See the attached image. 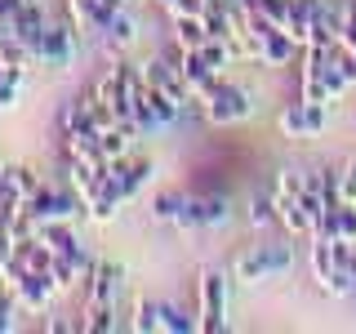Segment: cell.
I'll list each match as a JSON object with an SVG mask.
<instances>
[{
	"label": "cell",
	"mask_w": 356,
	"mask_h": 334,
	"mask_svg": "<svg viewBox=\"0 0 356 334\" xmlns=\"http://www.w3.org/2000/svg\"><path fill=\"white\" fill-rule=\"evenodd\" d=\"M22 209L31 214V223H36V228H40V223H54V218H67V223H72V218L85 214V196L76 192L72 183H67V187H58V183H40L36 192L22 200Z\"/></svg>",
	"instance_id": "obj_1"
},
{
	"label": "cell",
	"mask_w": 356,
	"mask_h": 334,
	"mask_svg": "<svg viewBox=\"0 0 356 334\" xmlns=\"http://www.w3.org/2000/svg\"><path fill=\"white\" fill-rule=\"evenodd\" d=\"M200 111H205L209 125H241V120L254 116V94L236 81H218L214 94L200 103Z\"/></svg>",
	"instance_id": "obj_2"
},
{
	"label": "cell",
	"mask_w": 356,
	"mask_h": 334,
	"mask_svg": "<svg viewBox=\"0 0 356 334\" xmlns=\"http://www.w3.org/2000/svg\"><path fill=\"white\" fill-rule=\"evenodd\" d=\"M200 330L205 334H222L227 330V276L218 267L200 272Z\"/></svg>",
	"instance_id": "obj_3"
},
{
	"label": "cell",
	"mask_w": 356,
	"mask_h": 334,
	"mask_svg": "<svg viewBox=\"0 0 356 334\" xmlns=\"http://www.w3.org/2000/svg\"><path fill=\"white\" fill-rule=\"evenodd\" d=\"M294 267V250L289 245H259V250H250V254H241L236 267L232 272L241 276V281H267V276H281Z\"/></svg>",
	"instance_id": "obj_4"
},
{
	"label": "cell",
	"mask_w": 356,
	"mask_h": 334,
	"mask_svg": "<svg viewBox=\"0 0 356 334\" xmlns=\"http://www.w3.org/2000/svg\"><path fill=\"white\" fill-rule=\"evenodd\" d=\"M5 285L14 289V299H18V308H22V312H44V308H49V299L58 294L54 276H49V272H40V267H27V272H18L14 281H5Z\"/></svg>",
	"instance_id": "obj_5"
},
{
	"label": "cell",
	"mask_w": 356,
	"mask_h": 334,
	"mask_svg": "<svg viewBox=\"0 0 356 334\" xmlns=\"http://www.w3.org/2000/svg\"><path fill=\"white\" fill-rule=\"evenodd\" d=\"M174 63H178V72H183V81H187V89H192L196 103H205V98L214 94V85L222 81V72H214V67L205 63V54H200V49H178Z\"/></svg>",
	"instance_id": "obj_6"
},
{
	"label": "cell",
	"mask_w": 356,
	"mask_h": 334,
	"mask_svg": "<svg viewBox=\"0 0 356 334\" xmlns=\"http://www.w3.org/2000/svg\"><path fill=\"white\" fill-rule=\"evenodd\" d=\"M281 134H289V138H307V134H321L325 129V103H285L281 107Z\"/></svg>",
	"instance_id": "obj_7"
},
{
	"label": "cell",
	"mask_w": 356,
	"mask_h": 334,
	"mask_svg": "<svg viewBox=\"0 0 356 334\" xmlns=\"http://www.w3.org/2000/svg\"><path fill=\"white\" fill-rule=\"evenodd\" d=\"M76 58V36H72V27L67 22H49L44 27V45H40V54H36V63H44L49 72H67Z\"/></svg>",
	"instance_id": "obj_8"
},
{
	"label": "cell",
	"mask_w": 356,
	"mask_h": 334,
	"mask_svg": "<svg viewBox=\"0 0 356 334\" xmlns=\"http://www.w3.org/2000/svg\"><path fill=\"white\" fill-rule=\"evenodd\" d=\"M143 81H147L152 89H161V94H170L174 103H196L192 98V89H187L183 81V72H178V63L174 58H156V63H143Z\"/></svg>",
	"instance_id": "obj_9"
},
{
	"label": "cell",
	"mask_w": 356,
	"mask_h": 334,
	"mask_svg": "<svg viewBox=\"0 0 356 334\" xmlns=\"http://www.w3.org/2000/svg\"><path fill=\"white\" fill-rule=\"evenodd\" d=\"M120 267L116 263H94V272L85 276V308H103L116 303V289H120Z\"/></svg>",
	"instance_id": "obj_10"
},
{
	"label": "cell",
	"mask_w": 356,
	"mask_h": 334,
	"mask_svg": "<svg viewBox=\"0 0 356 334\" xmlns=\"http://www.w3.org/2000/svg\"><path fill=\"white\" fill-rule=\"evenodd\" d=\"M294 49H303V45L289 36L285 27H267L263 36H259V63H267V67H285V63H294Z\"/></svg>",
	"instance_id": "obj_11"
},
{
	"label": "cell",
	"mask_w": 356,
	"mask_h": 334,
	"mask_svg": "<svg viewBox=\"0 0 356 334\" xmlns=\"http://www.w3.org/2000/svg\"><path fill=\"white\" fill-rule=\"evenodd\" d=\"M40 187L36 170H27V165H9V170H0V200H27L31 192Z\"/></svg>",
	"instance_id": "obj_12"
},
{
	"label": "cell",
	"mask_w": 356,
	"mask_h": 334,
	"mask_svg": "<svg viewBox=\"0 0 356 334\" xmlns=\"http://www.w3.org/2000/svg\"><path fill=\"white\" fill-rule=\"evenodd\" d=\"M67 183L89 200L98 187L107 183V161H72V165H67Z\"/></svg>",
	"instance_id": "obj_13"
},
{
	"label": "cell",
	"mask_w": 356,
	"mask_h": 334,
	"mask_svg": "<svg viewBox=\"0 0 356 334\" xmlns=\"http://www.w3.org/2000/svg\"><path fill=\"white\" fill-rule=\"evenodd\" d=\"M63 134H103L94 120V98H72L63 107Z\"/></svg>",
	"instance_id": "obj_14"
},
{
	"label": "cell",
	"mask_w": 356,
	"mask_h": 334,
	"mask_svg": "<svg viewBox=\"0 0 356 334\" xmlns=\"http://www.w3.org/2000/svg\"><path fill=\"white\" fill-rule=\"evenodd\" d=\"M170 18H174V45L178 49H200V45L209 40L205 18L200 14H170Z\"/></svg>",
	"instance_id": "obj_15"
},
{
	"label": "cell",
	"mask_w": 356,
	"mask_h": 334,
	"mask_svg": "<svg viewBox=\"0 0 356 334\" xmlns=\"http://www.w3.org/2000/svg\"><path fill=\"white\" fill-rule=\"evenodd\" d=\"M120 205H125V200H120V192H116L111 183H103V187H98L94 196L85 200V214L94 218V223H111V218H116V209H120Z\"/></svg>",
	"instance_id": "obj_16"
},
{
	"label": "cell",
	"mask_w": 356,
	"mask_h": 334,
	"mask_svg": "<svg viewBox=\"0 0 356 334\" xmlns=\"http://www.w3.org/2000/svg\"><path fill=\"white\" fill-rule=\"evenodd\" d=\"M272 200H276V218H281L285 232H294V237L312 232V218H307V209L298 205V196H272Z\"/></svg>",
	"instance_id": "obj_17"
},
{
	"label": "cell",
	"mask_w": 356,
	"mask_h": 334,
	"mask_svg": "<svg viewBox=\"0 0 356 334\" xmlns=\"http://www.w3.org/2000/svg\"><path fill=\"white\" fill-rule=\"evenodd\" d=\"M49 276H54V285H58V294H63V289L85 285V267L76 259H67V254H54V259H49Z\"/></svg>",
	"instance_id": "obj_18"
},
{
	"label": "cell",
	"mask_w": 356,
	"mask_h": 334,
	"mask_svg": "<svg viewBox=\"0 0 356 334\" xmlns=\"http://www.w3.org/2000/svg\"><path fill=\"white\" fill-rule=\"evenodd\" d=\"M147 107H152V116L161 120V129H170V125H178V120H183V103H174L170 94H161V89H152L147 85Z\"/></svg>",
	"instance_id": "obj_19"
},
{
	"label": "cell",
	"mask_w": 356,
	"mask_h": 334,
	"mask_svg": "<svg viewBox=\"0 0 356 334\" xmlns=\"http://www.w3.org/2000/svg\"><path fill=\"white\" fill-rule=\"evenodd\" d=\"M103 36H107L111 49H129V45L138 40V22L129 18V9H120V14L107 22V31H103Z\"/></svg>",
	"instance_id": "obj_20"
},
{
	"label": "cell",
	"mask_w": 356,
	"mask_h": 334,
	"mask_svg": "<svg viewBox=\"0 0 356 334\" xmlns=\"http://www.w3.org/2000/svg\"><path fill=\"white\" fill-rule=\"evenodd\" d=\"M161 330H170V334H192V330H200V321L187 317V312L174 308V303H161Z\"/></svg>",
	"instance_id": "obj_21"
},
{
	"label": "cell",
	"mask_w": 356,
	"mask_h": 334,
	"mask_svg": "<svg viewBox=\"0 0 356 334\" xmlns=\"http://www.w3.org/2000/svg\"><path fill=\"white\" fill-rule=\"evenodd\" d=\"M67 156H72V161H103L98 134H67Z\"/></svg>",
	"instance_id": "obj_22"
},
{
	"label": "cell",
	"mask_w": 356,
	"mask_h": 334,
	"mask_svg": "<svg viewBox=\"0 0 356 334\" xmlns=\"http://www.w3.org/2000/svg\"><path fill=\"white\" fill-rule=\"evenodd\" d=\"M227 218H232L227 196H200V223H205V228H222Z\"/></svg>",
	"instance_id": "obj_23"
},
{
	"label": "cell",
	"mask_w": 356,
	"mask_h": 334,
	"mask_svg": "<svg viewBox=\"0 0 356 334\" xmlns=\"http://www.w3.org/2000/svg\"><path fill=\"white\" fill-rule=\"evenodd\" d=\"M138 334H156L161 330V303H152V299H138V308H134V321H129Z\"/></svg>",
	"instance_id": "obj_24"
},
{
	"label": "cell",
	"mask_w": 356,
	"mask_h": 334,
	"mask_svg": "<svg viewBox=\"0 0 356 334\" xmlns=\"http://www.w3.org/2000/svg\"><path fill=\"white\" fill-rule=\"evenodd\" d=\"M14 209H18V200H0V267H5L9 250H14Z\"/></svg>",
	"instance_id": "obj_25"
},
{
	"label": "cell",
	"mask_w": 356,
	"mask_h": 334,
	"mask_svg": "<svg viewBox=\"0 0 356 334\" xmlns=\"http://www.w3.org/2000/svg\"><path fill=\"white\" fill-rule=\"evenodd\" d=\"M183 200H187V196H178V192H156V196H152V218H156V223H174L178 209H183Z\"/></svg>",
	"instance_id": "obj_26"
},
{
	"label": "cell",
	"mask_w": 356,
	"mask_h": 334,
	"mask_svg": "<svg viewBox=\"0 0 356 334\" xmlns=\"http://www.w3.org/2000/svg\"><path fill=\"white\" fill-rule=\"evenodd\" d=\"M334 272V254H330V241H312V276H316V285H325Z\"/></svg>",
	"instance_id": "obj_27"
},
{
	"label": "cell",
	"mask_w": 356,
	"mask_h": 334,
	"mask_svg": "<svg viewBox=\"0 0 356 334\" xmlns=\"http://www.w3.org/2000/svg\"><path fill=\"white\" fill-rule=\"evenodd\" d=\"M334 232L343 241H356V200H339L334 205Z\"/></svg>",
	"instance_id": "obj_28"
},
{
	"label": "cell",
	"mask_w": 356,
	"mask_h": 334,
	"mask_svg": "<svg viewBox=\"0 0 356 334\" xmlns=\"http://www.w3.org/2000/svg\"><path fill=\"white\" fill-rule=\"evenodd\" d=\"M339 49L356 54V0H343V22H339Z\"/></svg>",
	"instance_id": "obj_29"
},
{
	"label": "cell",
	"mask_w": 356,
	"mask_h": 334,
	"mask_svg": "<svg viewBox=\"0 0 356 334\" xmlns=\"http://www.w3.org/2000/svg\"><path fill=\"white\" fill-rule=\"evenodd\" d=\"M312 183V174H298V170H281L276 174V196H303Z\"/></svg>",
	"instance_id": "obj_30"
},
{
	"label": "cell",
	"mask_w": 356,
	"mask_h": 334,
	"mask_svg": "<svg viewBox=\"0 0 356 334\" xmlns=\"http://www.w3.org/2000/svg\"><path fill=\"white\" fill-rule=\"evenodd\" d=\"M200 54H205V63L214 67V72H222L227 63H236V54H232L227 40H205V45H200Z\"/></svg>",
	"instance_id": "obj_31"
},
{
	"label": "cell",
	"mask_w": 356,
	"mask_h": 334,
	"mask_svg": "<svg viewBox=\"0 0 356 334\" xmlns=\"http://www.w3.org/2000/svg\"><path fill=\"white\" fill-rule=\"evenodd\" d=\"M18 312H22V308H18V299H14V289H9V285H5V289H0V334H9V330H14V326H18Z\"/></svg>",
	"instance_id": "obj_32"
},
{
	"label": "cell",
	"mask_w": 356,
	"mask_h": 334,
	"mask_svg": "<svg viewBox=\"0 0 356 334\" xmlns=\"http://www.w3.org/2000/svg\"><path fill=\"white\" fill-rule=\"evenodd\" d=\"M289 5H294V0H254V9H259L267 22H276V27L289 22Z\"/></svg>",
	"instance_id": "obj_33"
},
{
	"label": "cell",
	"mask_w": 356,
	"mask_h": 334,
	"mask_svg": "<svg viewBox=\"0 0 356 334\" xmlns=\"http://www.w3.org/2000/svg\"><path fill=\"white\" fill-rule=\"evenodd\" d=\"M174 228H183V232H205V223H200V200H192V196L183 200V209H178V218H174Z\"/></svg>",
	"instance_id": "obj_34"
},
{
	"label": "cell",
	"mask_w": 356,
	"mask_h": 334,
	"mask_svg": "<svg viewBox=\"0 0 356 334\" xmlns=\"http://www.w3.org/2000/svg\"><path fill=\"white\" fill-rule=\"evenodd\" d=\"M272 209H276V200H263V196H254V200H250V228H267V223L276 218Z\"/></svg>",
	"instance_id": "obj_35"
},
{
	"label": "cell",
	"mask_w": 356,
	"mask_h": 334,
	"mask_svg": "<svg viewBox=\"0 0 356 334\" xmlns=\"http://www.w3.org/2000/svg\"><path fill=\"white\" fill-rule=\"evenodd\" d=\"M205 5H209V0H174L170 14H205Z\"/></svg>",
	"instance_id": "obj_36"
},
{
	"label": "cell",
	"mask_w": 356,
	"mask_h": 334,
	"mask_svg": "<svg viewBox=\"0 0 356 334\" xmlns=\"http://www.w3.org/2000/svg\"><path fill=\"white\" fill-rule=\"evenodd\" d=\"M343 200H356V170L348 161V170H343Z\"/></svg>",
	"instance_id": "obj_37"
},
{
	"label": "cell",
	"mask_w": 356,
	"mask_h": 334,
	"mask_svg": "<svg viewBox=\"0 0 356 334\" xmlns=\"http://www.w3.org/2000/svg\"><path fill=\"white\" fill-rule=\"evenodd\" d=\"M49 330H54V334H67V330H76V321H63V317H54V321H49Z\"/></svg>",
	"instance_id": "obj_38"
},
{
	"label": "cell",
	"mask_w": 356,
	"mask_h": 334,
	"mask_svg": "<svg viewBox=\"0 0 356 334\" xmlns=\"http://www.w3.org/2000/svg\"><path fill=\"white\" fill-rule=\"evenodd\" d=\"M352 281H356V250H352Z\"/></svg>",
	"instance_id": "obj_39"
},
{
	"label": "cell",
	"mask_w": 356,
	"mask_h": 334,
	"mask_svg": "<svg viewBox=\"0 0 356 334\" xmlns=\"http://www.w3.org/2000/svg\"><path fill=\"white\" fill-rule=\"evenodd\" d=\"M0 85H5V63H0Z\"/></svg>",
	"instance_id": "obj_40"
},
{
	"label": "cell",
	"mask_w": 356,
	"mask_h": 334,
	"mask_svg": "<svg viewBox=\"0 0 356 334\" xmlns=\"http://www.w3.org/2000/svg\"><path fill=\"white\" fill-rule=\"evenodd\" d=\"M156 5H165V9H170V5H174V0H156Z\"/></svg>",
	"instance_id": "obj_41"
},
{
	"label": "cell",
	"mask_w": 356,
	"mask_h": 334,
	"mask_svg": "<svg viewBox=\"0 0 356 334\" xmlns=\"http://www.w3.org/2000/svg\"><path fill=\"white\" fill-rule=\"evenodd\" d=\"M352 170H356V161H352Z\"/></svg>",
	"instance_id": "obj_42"
},
{
	"label": "cell",
	"mask_w": 356,
	"mask_h": 334,
	"mask_svg": "<svg viewBox=\"0 0 356 334\" xmlns=\"http://www.w3.org/2000/svg\"><path fill=\"white\" fill-rule=\"evenodd\" d=\"M352 58H356V54H352Z\"/></svg>",
	"instance_id": "obj_43"
},
{
	"label": "cell",
	"mask_w": 356,
	"mask_h": 334,
	"mask_svg": "<svg viewBox=\"0 0 356 334\" xmlns=\"http://www.w3.org/2000/svg\"><path fill=\"white\" fill-rule=\"evenodd\" d=\"M0 289H5V285H0Z\"/></svg>",
	"instance_id": "obj_44"
}]
</instances>
